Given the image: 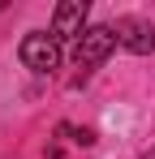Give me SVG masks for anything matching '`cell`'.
Segmentation results:
<instances>
[{
	"mask_svg": "<svg viewBox=\"0 0 155 159\" xmlns=\"http://www.w3.org/2000/svg\"><path fill=\"white\" fill-rule=\"evenodd\" d=\"M17 56L30 73H56L60 69V39L52 30H30L17 48Z\"/></svg>",
	"mask_w": 155,
	"mask_h": 159,
	"instance_id": "obj_1",
	"label": "cell"
},
{
	"mask_svg": "<svg viewBox=\"0 0 155 159\" xmlns=\"http://www.w3.org/2000/svg\"><path fill=\"white\" fill-rule=\"evenodd\" d=\"M142 159H155V151H147V155H142Z\"/></svg>",
	"mask_w": 155,
	"mask_h": 159,
	"instance_id": "obj_6",
	"label": "cell"
},
{
	"mask_svg": "<svg viewBox=\"0 0 155 159\" xmlns=\"http://www.w3.org/2000/svg\"><path fill=\"white\" fill-rule=\"evenodd\" d=\"M86 26V0H60L56 13H52V34L65 43V39H82Z\"/></svg>",
	"mask_w": 155,
	"mask_h": 159,
	"instance_id": "obj_4",
	"label": "cell"
},
{
	"mask_svg": "<svg viewBox=\"0 0 155 159\" xmlns=\"http://www.w3.org/2000/svg\"><path fill=\"white\" fill-rule=\"evenodd\" d=\"M116 43L134 56H151L155 52V26L151 22H142V17H116Z\"/></svg>",
	"mask_w": 155,
	"mask_h": 159,
	"instance_id": "obj_3",
	"label": "cell"
},
{
	"mask_svg": "<svg viewBox=\"0 0 155 159\" xmlns=\"http://www.w3.org/2000/svg\"><path fill=\"white\" fill-rule=\"evenodd\" d=\"M116 48H121V43H116V30L112 26H86L82 39L73 43V60H78V69H82V78H86L95 65H103Z\"/></svg>",
	"mask_w": 155,
	"mask_h": 159,
	"instance_id": "obj_2",
	"label": "cell"
},
{
	"mask_svg": "<svg viewBox=\"0 0 155 159\" xmlns=\"http://www.w3.org/2000/svg\"><path fill=\"white\" fill-rule=\"evenodd\" d=\"M60 133H65L69 142H78V146H95V133H91V129H73V125H60Z\"/></svg>",
	"mask_w": 155,
	"mask_h": 159,
	"instance_id": "obj_5",
	"label": "cell"
}]
</instances>
